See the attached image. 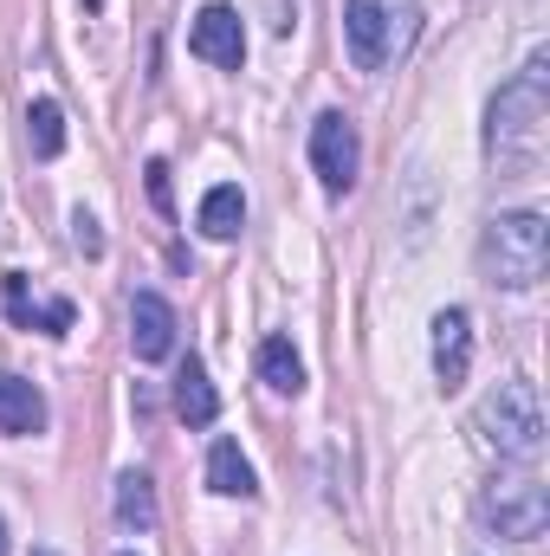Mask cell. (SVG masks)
Wrapping results in <instances>:
<instances>
[{
    "mask_svg": "<svg viewBox=\"0 0 550 556\" xmlns=\"http://www.w3.org/2000/svg\"><path fill=\"white\" fill-rule=\"evenodd\" d=\"M545 117H550V59L532 52L525 72L492 98L486 155H499V168H512V175H532L538 155H545Z\"/></svg>",
    "mask_w": 550,
    "mask_h": 556,
    "instance_id": "1",
    "label": "cell"
},
{
    "mask_svg": "<svg viewBox=\"0 0 550 556\" xmlns=\"http://www.w3.org/2000/svg\"><path fill=\"white\" fill-rule=\"evenodd\" d=\"M550 266V227L545 214H532V207H518V214H499L492 227H486V240H479V273L492 278V285H505V291H532Z\"/></svg>",
    "mask_w": 550,
    "mask_h": 556,
    "instance_id": "2",
    "label": "cell"
},
{
    "mask_svg": "<svg viewBox=\"0 0 550 556\" xmlns=\"http://www.w3.org/2000/svg\"><path fill=\"white\" fill-rule=\"evenodd\" d=\"M473 427H479V440H486L499 459H525V466H532V459L545 453V402H538V389H532L525 376L499 382V389L479 402Z\"/></svg>",
    "mask_w": 550,
    "mask_h": 556,
    "instance_id": "3",
    "label": "cell"
},
{
    "mask_svg": "<svg viewBox=\"0 0 550 556\" xmlns=\"http://www.w3.org/2000/svg\"><path fill=\"white\" fill-rule=\"evenodd\" d=\"M479 518H486L499 538H512V544H538L545 525H550V498L532 472H512V479H492V485H486Z\"/></svg>",
    "mask_w": 550,
    "mask_h": 556,
    "instance_id": "4",
    "label": "cell"
},
{
    "mask_svg": "<svg viewBox=\"0 0 550 556\" xmlns=\"http://www.w3.org/2000/svg\"><path fill=\"white\" fill-rule=\"evenodd\" d=\"M311 168L324 181V194H350L357 188V168H363V142H357V124L343 111H324L311 124Z\"/></svg>",
    "mask_w": 550,
    "mask_h": 556,
    "instance_id": "5",
    "label": "cell"
},
{
    "mask_svg": "<svg viewBox=\"0 0 550 556\" xmlns=\"http://www.w3.org/2000/svg\"><path fill=\"white\" fill-rule=\"evenodd\" d=\"M188 52L195 59H208V65H221V72H240L247 65V33H240V13L234 7H201L195 13V26H188Z\"/></svg>",
    "mask_w": 550,
    "mask_h": 556,
    "instance_id": "6",
    "label": "cell"
},
{
    "mask_svg": "<svg viewBox=\"0 0 550 556\" xmlns=\"http://www.w3.org/2000/svg\"><path fill=\"white\" fill-rule=\"evenodd\" d=\"M466 369H473V317H466L460 304H447V311L434 317V382L453 395V389L466 382Z\"/></svg>",
    "mask_w": 550,
    "mask_h": 556,
    "instance_id": "7",
    "label": "cell"
},
{
    "mask_svg": "<svg viewBox=\"0 0 550 556\" xmlns=\"http://www.w3.org/2000/svg\"><path fill=\"white\" fill-rule=\"evenodd\" d=\"M343 33H350V65L357 72H383L389 65V7H376V0H350L343 7Z\"/></svg>",
    "mask_w": 550,
    "mask_h": 556,
    "instance_id": "8",
    "label": "cell"
},
{
    "mask_svg": "<svg viewBox=\"0 0 550 556\" xmlns=\"http://www.w3.org/2000/svg\"><path fill=\"white\" fill-rule=\"evenodd\" d=\"M0 298H7V317H13L20 330H46V337H65V330L78 324V311H72L65 298H33V291H26V273H7Z\"/></svg>",
    "mask_w": 550,
    "mask_h": 556,
    "instance_id": "9",
    "label": "cell"
},
{
    "mask_svg": "<svg viewBox=\"0 0 550 556\" xmlns=\"http://www.w3.org/2000/svg\"><path fill=\"white\" fill-rule=\"evenodd\" d=\"M130 343H137L142 363H162L175 350V304L162 291H137L130 298Z\"/></svg>",
    "mask_w": 550,
    "mask_h": 556,
    "instance_id": "10",
    "label": "cell"
},
{
    "mask_svg": "<svg viewBox=\"0 0 550 556\" xmlns=\"http://www.w3.org/2000/svg\"><path fill=\"white\" fill-rule=\"evenodd\" d=\"M208 485H214L221 498H253V492H260L253 459L240 453V440H214V453H208Z\"/></svg>",
    "mask_w": 550,
    "mask_h": 556,
    "instance_id": "11",
    "label": "cell"
},
{
    "mask_svg": "<svg viewBox=\"0 0 550 556\" xmlns=\"http://www.w3.org/2000/svg\"><path fill=\"white\" fill-rule=\"evenodd\" d=\"M46 427V395L26 376H0V433H39Z\"/></svg>",
    "mask_w": 550,
    "mask_h": 556,
    "instance_id": "12",
    "label": "cell"
},
{
    "mask_svg": "<svg viewBox=\"0 0 550 556\" xmlns=\"http://www.w3.org/2000/svg\"><path fill=\"white\" fill-rule=\"evenodd\" d=\"M175 415L188 420V427H214V415H221V395H214V382H208V369L195 356L175 376Z\"/></svg>",
    "mask_w": 550,
    "mask_h": 556,
    "instance_id": "13",
    "label": "cell"
},
{
    "mask_svg": "<svg viewBox=\"0 0 550 556\" xmlns=\"http://www.w3.org/2000/svg\"><path fill=\"white\" fill-rule=\"evenodd\" d=\"M195 227H201L208 240H234V233L247 227V194H240L234 181L208 188V194H201V214H195Z\"/></svg>",
    "mask_w": 550,
    "mask_h": 556,
    "instance_id": "14",
    "label": "cell"
},
{
    "mask_svg": "<svg viewBox=\"0 0 550 556\" xmlns=\"http://www.w3.org/2000/svg\"><path fill=\"white\" fill-rule=\"evenodd\" d=\"M260 382H266L273 395H304V363H298L291 337H266V343H260Z\"/></svg>",
    "mask_w": 550,
    "mask_h": 556,
    "instance_id": "15",
    "label": "cell"
},
{
    "mask_svg": "<svg viewBox=\"0 0 550 556\" xmlns=\"http://www.w3.org/2000/svg\"><path fill=\"white\" fill-rule=\"evenodd\" d=\"M26 142H33L39 162H52V155L65 149V111H59L52 98H33V104H26Z\"/></svg>",
    "mask_w": 550,
    "mask_h": 556,
    "instance_id": "16",
    "label": "cell"
},
{
    "mask_svg": "<svg viewBox=\"0 0 550 556\" xmlns=\"http://www.w3.org/2000/svg\"><path fill=\"white\" fill-rule=\"evenodd\" d=\"M117 518L130 525V531H149L155 525V485H149V472H117Z\"/></svg>",
    "mask_w": 550,
    "mask_h": 556,
    "instance_id": "17",
    "label": "cell"
},
{
    "mask_svg": "<svg viewBox=\"0 0 550 556\" xmlns=\"http://www.w3.org/2000/svg\"><path fill=\"white\" fill-rule=\"evenodd\" d=\"M72 240H78V253H85V260H98V253H104V233H98V220H91L85 207L72 214Z\"/></svg>",
    "mask_w": 550,
    "mask_h": 556,
    "instance_id": "18",
    "label": "cell"
},
{
    "mask_svg": "<svg viewBox=\"0 0 550 556\" xmlns=\"http://www.w3.org/2000/svg\"><path fill=\"white\" fill-rule=\"evenodd\" d=\"M142 175H149V201H155V207L168 214V162H149Z\"/></svg>",
    "mask_w": 550,
    "mask_h": 556,
    "instance_id": "19",
    "label": "cell"
},
{
    "mask_svg": "<svg viewBox=\"0 0 550 556\" xmlns=\"http://www.w3.org/2000/svg\"><path fill=\"white\" fill-rule=\"evenodd\" d=\"M0 556H7V525H0Z\"/></svg>",
    "mask_w": 550,
    "mask_h": 556,
    "instance_id": "20",
    "label": "cell"
},
{
    "mask_svg": "<svg viewBox=\"0 0 550 556\" xmlns=\"http://www.w3.org/2000/svg\"><path fill=\"white\" fill-rule=\"evenodd\" d=\"M33 556H59V551H33Z\"/></svg>",
    "mask_w": 550,
    "mask_h": 556,
    "instance_id": "21",
    "label": "cell"
},
{
    "mask_svg": "<svg viewBox=\"0 0 550 556\" xmlns=\"http://www.w3.org/2000/svg\"><path fill=\"white\" fill-rule=\"evenodd\" d=\"M124 556H137V551H124Z\"/></svg>",
    "mask_w": 550,
    "mask_h": 556,
    "instance_id": "22",
    "label": "cell"
},
{
    "mask_svg": "<svg viewBox=\"0 0 550 556\" xmlns=\"http://www.w3.org/2000/svg\"><path fill=\"white\" fill-rule=\"evenodd\" d=\"M91 7H98V0H91Z\"/></svg>",
    "mask_w": 550,
    "mask_h": 556,
    "instance_id": "23",
    "label": "cell"
}]
</instances>
